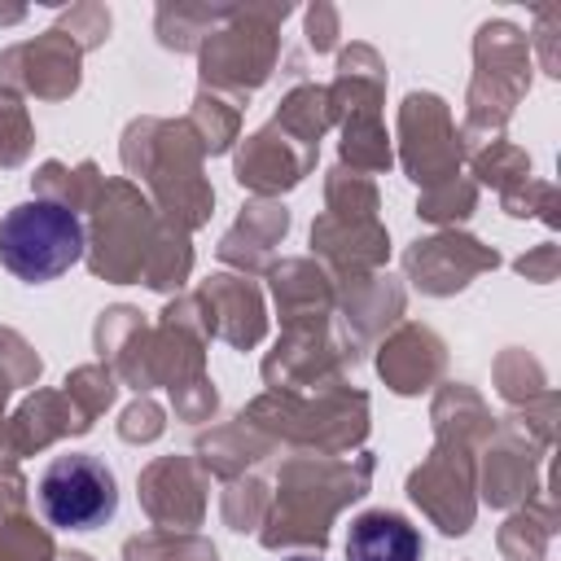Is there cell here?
Returning <instances> with one entry per match:
<instances>
[{"label": "cell", "instance_id": "cell-3", "mask_svg": "<svg viewBox=\"0 0 561 561\" xmlns=\"http://www.w3.org/2000/svg\"><path fill=\"white\" fill-rule=\"evenodd\" d=\"M425 543L416 526L399 513L368 508L346 530V561H421Z\"/></svg>", "mask_w": 561, "mask_h": 561}, {"label": "cell", "instance_id": "cell-1", "mask_svg": "<svg viewBox=\"0 0 561 561\" xmlns=\"http://www.w3.org/2000/svg\"><path fill=\"white\" fill-rule=\"evenodd\" d=\"M83 254V224L70 206L35 197L0 219V263L18 280H53Z\"/></svg>", "mask_w": 561, "mask_h": 561}, {"label": "cell", "instance_id": "cell-4", "mask_svg": "<svg viewBox=\"0 0 561 561\" xmlns=\"http://www.w3.org/2000/svg\"><path fill=\"white\" fill-rule=\"evenodd\" d=\"M289 561H316V557H289Z\"/></svg>", "mask_w": 561, "mask_h": 561}, {"label": "cell", "instance_id": "cell-2", "mask_svg": "<svg viewBox=\"0 0 561 561\" xmlns=\"http://www.w3.org/2000/svg\"><path fill=\"white\" fill-rule=\"evenodd\" d=\"M39 513L57 530H96L118 513V482L96 456H57L39 473Z\"/></svg>", "mask_w": 561, "mask_h": 561}]
</instances>
